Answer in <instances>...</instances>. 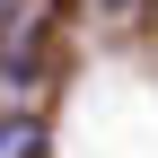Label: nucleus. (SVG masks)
Listing matches in <instances>:
<instances>
[{
    "instance_id": "nucleus-1",
    "label": "nucleus",
    "mask_w": 158,
    "mask_h": 158,
    "mask_svg": "<svg viewBox=\"0 0 158 158\" xmlns=\"http://www.w3.org/2000/svg\"><path fill=\"white\" fill-rule=\"evenodd\" d=\"M35 53H44V18H9V35H0V106H18V97H27Z\"/></svg>"
},
{
    "instance_id": "nucleus-2",
    "label": "nucleus",
    "mask_w": 158,
    "mask_h": 158,
    "mask_svg": "<svg viewBox=\"0 0 158 158\" xmlns=\"http://www.w3.org/2000/svg\"><path fill=\"white\" fill-rule=\"evenodd\" d=\"M35 149H44V132L27 114H0V158H35Z\"/></svg>"
},
{
    "instance_id": "nucleus-3",
    "label": "nucleus",
    "mask_w": 158,
    "mask_h": 158,
    "mask_svg": "<svg viewBox=\"0 0 158 158\" xmlns=\"http://www.w3.org/2000/svg\"><path fill=\"white\" fill-rule=\"evenodd\" d=\"M97 9H114V18H123V9H132V0H97Z\"/></svg>"
}]
</instances>
